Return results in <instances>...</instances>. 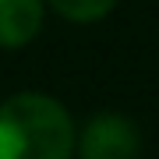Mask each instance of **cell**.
Masks as SVG:
<instances>
[{"label":"cell","instance_id":"cell-1","mask_svg":"<svg viewBox=\"0 0 159 159\" xmlns=\"http://www.w3.org/2000/svg\"><path fill=\"white\" fill-rule=\"evenodd\" d=\"M74 124L57 99L18 92L0 102V159H71Z\"/></svg>","mask_w":159,"mask_h":159},{"label":"cell","instance_id":"cell-2","mask_svg":"<svg viewBox=\"0 0 159 159\" xmlns=\"http://www.w3.org/2000/svg\"><path fill=\"white\" fill-rule=\"evenodd\" d=\"M142 138L138 127L120 113H99L92 117L78 142L81 159H138Z\"/></svg>","mask_w":159,"mask_h":159},{"label":"cell","instance_id":"cell-3","mask_svg":"<svg viewBox=\"0 0 159 159\" xmlns=\"http://www.w3.org/2000/svg\"><path fill=\"white\" fill-rule=\"evenodd\" d=\"M43 25V0H0V46L18 50L35 39Z\"/></svg>","mask_w":159,"mask_h":159},{"label":"cell","instance_id":"cell-4","mask_svg":"<svg viewBox=\"0 0 159 159\" xmlns=\"http://www.w3.org/2000/svg\"><path fill=\"white\" fill-rule=\"evenodd\" d=\"M117 0H50V7L57 11L60 18L67 21H78V25H89V21H99L113 11Z\"/></svg>","mask_w":159,"mask_h":159}]
</instances>
